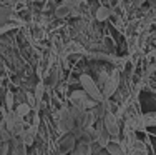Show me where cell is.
<instances>
[{
  "label": "cell",
  "mask_w": 156,
  "mask_h": 155,
  "mask_svg": "<svg viewBox=\"0 0 156 155\" xmlns=\"http://www.w3.org/2000/svg\"><path fill=\"white\" fill-rule=\"evenodd\" d=\"M72 155H81V153H80V152H78V150H76V149H75V150H73V152H72Z\"/></svg>",
  "instance_id": "9a60e30c"
},
{
  "label": "cell",
  "mask_w": 156,
  "mask_h": 155,
  "mask_svg": "<svg viewBox=\"0 0 156 155\" xmlns=\"http://www.w3.org/2000/svg\"><path fill=\"white\" fill-rule=\"evenodd\" d=\"M110 140H111V135L108 134V130L105 128V125H103V122H101V124L96 127V140L95 142H98L101 147H106Z\"/></svg>",
  "instance_id": "8992f818"
},
{
  "label": "cell",
  "mask_w": 156,
  "mask_h": 155,
  "mask_svg": "<svg viewBox=\"0 0 156 155\" xmlns=\"http://www.w3.org/2000/svg\"><path fill=\"white\" fill-rule=\"evenodd\" d=\"M5 103H7L5 109L7 110H12V105H13V95H12V92H7V94H5Z\"/></svg>",
  "instance_id": "4fadbf2b"
},
{
  "label": "cell",
  "mask_w": 156,
  "mask_h": 155,
  "mask_svg": "<svg viewBox=\"0 0 156 155\" xmlns=\"http://www.w3.org/2000/svg\"><path fill=\"white\" fill-rule=\"evenodd\" d=\"M144 119V125L146 127H156V112H150L146 115H143Z\"/></svg>",
  "instance_id": "7c38bea8"
},
{
  "label": "cell",
  "mask_w": 156,
  "mask_h": 155,
  "mask_svg": "<svg viewBox=\"0 0 156 155\" xmlns=\"http://www.w3.org/2000/svg\"><path fill=\"white\" fill-rule=\"evenodd\" d=\"M13 9H10V7L7 5H0V25H5L9 24L10 20L13 18Z\"/></svg>",
  "instance_id": "9c48e42d"
},
{
  "label": "cell",
  "mask_w": 156,
  "mask_h": 155,
  "mask_svg": "<svg viewBox=\"0 0 156 155\" xmlns=\"http://www.w3.org/2000/svg\"><path fill=\"white\" fill-rule=\"evenodd\" d=\"M57 125H58V130L63 132V134H70L76 128V120L72 115L70 109H62L57 113Z\"/></svg>",
  "instance_id": "7a4b0ae2"
},
{
  "label": "cell",
  "mask_w": 156,
  "mask_h": 155,
  "mask_svg": "<svg viewBox=\"0 0 156 155\" xmlns=\"http://www.w3.org/2000/svg\"><path fill=\"white\" fill-rule=\"evenodd\" d=\"M105 128L108 130V134L111 135V138H118L120 137V122H118V115L113 112H108L105 117L101 119Z\"/></svg>",
  "instance_id": "277c9868"
},
{
  "label": "cell",
  "mask_w": 156,
  "mask_h": 155,
  "mask_svg": "<svg viewBox=\"0 0 156 155\" xmlns=\"http://www.w3.org/2000/svg\"><path fill=\"white\" fill-rule=\"evenodd\" d=\"M80 83H81V87H83V90L87 92V95L90 98H93L95 102L105 100V97H103V94H101V88L98 87V83H96L90 75H87V73H85V75H80Z\"/></svg>",
  "instance_id": "6da1fadb"
},
{
  "label": "cell",
  "mask_w": 156,
  "mask_h": 155,
  "mask_svg": "<svg viewBox=\"0 0 156 155\" xmlns=\"http://www.w3.org/2000/svg\"><path fill=\"white\" fill-rule=\"evenodd\" d=\"M75 147H76V137L72 135V132H70V134H65L60 140H58V153L60 155L73 152Z\"/></svg>",
  "instance_id": "5b68a950"
},
{
  "label": "cell",
  "mask_w": 156,
  "mask_h": 155,
  "mask_svg": "<svg viewBox=\"0 0 156 155\" xmlns=\"http://www.w3.org/2000/svg\"><path fill=\"white\" fill-rule=\"evenodd\" d=\"M118 85H120V73H118V70H115V72L108 77V80L105 82V85L101 87V94H103V97H105V100H110V98L116 94Z\"/></svg>",
  "instance_id": "3957f363"
},
{
  "label": "cell",
  "mask_w": 156,
  "mask_h": 155,
  "mask_svg": "<svg viewBox=\"0 0 156 155\" xmlns=\"http://www.w3.org/2000/svg\"><path fill=\"white\" fill-rule=\"evenodd\" d=\"M111 13H113V9L110 5H100L98 9L95 10V18L98 22H105L111 18Z\"/></svg>",
  "instance_id": "52a82bcc"
},
{
  "label": "cell",
  "mask_w": 156,
  "mask_h": 155,
  "mask_svg": "<svg viewBox=\"0 0 156 155\" xmlns=\"http://www.w3.org/2000/svg\"><path fill=\"white\" fill-rule=\"evenodd\" d=\"M105 150H106L110 155H125V150H123L121 142H113V140H110L108 145L105 147Z\"/></svg>",
  "instance_id": "30bf717a"
},
{
  "label": "cell",
  "mask_w": 156,
  "mask_h": 155,
  "mask_svg": "<svg viewBox=\"0 0 156 155\" xmlns=\"http://www.w3.org/2000/svg\"><path fill=\"white\" fill-rule=\"evenodd\" d=\"M30 110H32V107L28 105L27 102H23V103H20V105H18L17 109H15V113H17L18 117H20V119H25V117L30 113Z\"/></svg>",
  "instance_id": "8fae6325"
},
{
  "label": "cell",
  "mask_w": 156,
  "mask_h": 155,
  "mask_svg": "<svg viewBox=\"0 0 156 155\" xmlns=\"http://www.w3.org/2000/svg\"><path fill=\"white\" fill-rule=\"evenodd\" d=\"M126 155H148V150H146V145L140 140H135L131 143V147L128 149V153Z\"/></svg>",
  "instance_id": "ba28073f"
},
{
  "label": "cell",
  "mask_w": 156,
  "mask_h": 155,
  "mask_svg": "<svg viewBox=\"0 0 156 155\" xmlns=\"http://www.w3.org/2000/svg\"><path fill=\"white\" fill-rule=\"evenodd\" d=\"M96 155H110V153L106 152V150H105V152H103V150H101V152H100V153H96Z\"/></svg>",
  "instance_id": "5bb4252c"
}]
</instances>
